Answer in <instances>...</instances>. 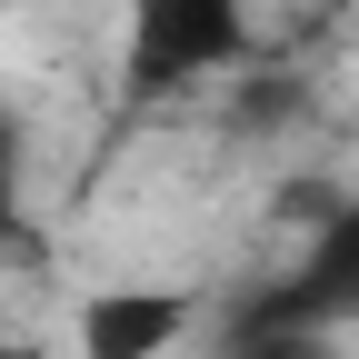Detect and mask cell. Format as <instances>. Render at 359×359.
I'll return each mask as SVG.
<instances>
[{
	"label": "cell",
	"mask_w": 359,
	"mask_h": 359,
	"mask_svg": "<svg viewBox=\"0 0 359 359\" xmlns=\"http://www.w3.org/2000/svg\"><path fill=\"white\" fill-rule=\"evenodd\" d=\"M250 50V11L240 0H130V90H190L210 70H230Z\"/></svg>",
	"instance_id": "1"
},
{
	"label": "cell",
	"mask_w": 359,
	"mask_h": 359,
	"mask_svg": "<svg viewBox=\"0 0 359 359\" xmlns=\"http://www.w3.org/2000/svg\"><path fill=\"white\" fill-rule=\"evenodd\" d=\"M190 320H200L190 290H100L80 309V359H160Z\"/></svg>",
	"instance_id": "2"
},
{
	"label": "cell",
	"mask_w": 359,
	"mask_h": 359,
	"mask_svg": "<svg viewBox=\"0 0 359 359\" xmlns=\"http://www.w3.org/2000/svg\"><path fill=\"white\" fill-rule=\"evenodd\" d=\"M290 299L309 309V320H330V330H349V320H359V200H339V210L320 219V240H309V259H299Z\"/></svg>",
	"instance_id": "3"
},
{
	"label": "cell",
	"mask_w": 359,
	"mask_h": 359,
	"mask_svg": "<svg viewBox=\"0 0 359 359\" xmlns=\"http://www.w3.org/2000/svg\"><path fill=\"white\" fill-rule=\"evenodd\" d=\"M219 359H339V339H330V320H309L290 290H269V299H250L230 320V349Z\"/></svg>",
	"instance_id": "4"
},
{
	"label": "cell",
	"mask_w": 359,
	"mask_h": 359,
	"mask_svg": "<svg viewBox=\"0 0 359 359\" xmlns=\"http://www.w3.org/2000/svg\"><path fill=\"white\" fill-rule=\"evenodd\" d=\"M20 180H30L20 170V120L0 110V240H20Z\"/></svg>",
	"instance_id": "5"
}]
</instances>
